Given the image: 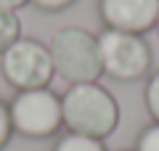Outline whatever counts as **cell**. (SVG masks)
I'll return each instance as SVG.
<instances>
[{"instance_id": "cell-9", "label": "cell", "mask_w": 159, "mask_h": 151, "mask_svg": "<svg viewBox=\"0 0 159 151\" xmlns=\"http://www.w3.org/2000/svg\"><path fill=\"white\" fill-rule=\"evenodd\" d=\"M135 151H159V122H151L138 133Z\"/></svg>"}, {"instance_id": "cell-10", "label": "cell", "mask_w": 159, "mask_h": 151, "mask_svg": "<svg viewBox=\"0 0 159 151\" xmlns=\"http://www.w3.org/2000/svg\"><path fill=\"white\" fill-rule=\"evenodd\" d=\"M146 109L154 122H159V72L151 74V80L146 85Z\"/></svg>"}, {"instance_id": "cell-6", "label": "cell", "mask_w": 159, "mask_h": 151, "mask_svg": "<svg viewBox=\"0 0 159 151\" xmlns=\"http://www.w3.org/2000/svg\"><path fill=\"white\" fill-rule=\"evenodd\" d=\"M98 16L106 29L143 34L159 21V0H98Z\"/></svg>"}, {"instance_id": "cell-1", "label": "cell", "mask_w": 159, "mask_h": 151, "mask_svg": "<svg viewBox=\"0 0 159 151\" xmlns=\"http://www.w3.org/2000/svg\"><path fill=\"white\" fill-rule=\"evenodd\" d=\"M61 114L66 133L88 135V138H109L119 125L117 98L98 82L69 85L61 95Z\"/></svg>"}, {"instance_id": "cell-3", "label": "cell", "mask_w": 159, "mask_h": 151, "mask_svg": "<svg viewBox=\"0 0 159 151\" xmlns=\"http://www.w3.org/2000/svg\"><path fill=\"white\" fill-rule=\"evenodd\" d=\"M8 112H11L13 133L32 140L53 138L58 133V127H64L61 98L51 88L19 90L13 95V101L8 103Z\"/></svg>"}, {"instance_id": "cell-13", "label": "cell", "mask_w": 159, "mask_h": 151, "mask_svg": "<svg viewBox=\"0 0 159 151\" xmlns=\"http://www.w3.org/2000/svg\"><path fill=\"white\" fill-rule=\"evenodd\" d=\"M29 0H0V8H6V11H19V8H24Z\"/></svg>"}, {"instance_id": "cell-4", "label": "cell", "mask_w": 159, "mask_h": 151, "mask_svg": "<svg viewBox=\"0 0 159 151\" xmlns=\"http://www.w3.org/2000/svg\"><path fill=\"white\" fill-rule=\"evenodd\" d=\"M98 50L103 74L119 82H135L151 69V48L143 34L103 29L98 34Z\"/></svg>"}, {"instance_id": "cell-2", "label": "cell", "mask_w": 159, "mask_h": 151, "mask_svg": "<svg viewBox=\"0 0 159 151\" xmlns=\"http://www.w3.org/2000/svg\"><path fill=\"white\" fill-rule=\"evenodd\" d=\"M53 72L69 85L98 82L103 74L98 37L82 27H64L48 43Z\"/></svg>"}, {"instance_id": "cell-15", "label": "cell", "mask_w": 159, "mask_h": 151, "mask_svg": "<svg viewBox=\"0 0 159 151\" xmlns=\"http://www.w3.org/2000/svg\"><path fill=\"white\" fill-rule=\"evenodd\" d=\"M122 151H130V149H122ZM133 151H135V149H133Z\"/></svg>"}, {"instance_id": "cell-5", "label": "cell", "mask_w": 159, "mask_h": 151, "mask_svg": "<svg viewBox=\"0 0 159 151\" xmlns=\"http://www.w3.org/2000/svg\"><path fill=\"white\" fill-rule=\"evenodd\" d=\"M0 72L6 82L16 90H37L48 88L53 80V61L48 45L40 40L21 37L0 56Z\"/></svg>"}, {"instance_id": "cell-14", "label": "cell", "mask_w": 159, "mask_h": 151, "mask_svg": "<svg viewBox=\"0 0 159 151\" xmlns=\"http://www.w3.org/2000/svg\"><path fill=\"white\" fill-rule=\"evenodd\" d=\"M154 29H157V34H159V21H157V27H154Z\"/></svg>"}, {"instance_id": "cell-8", "label": "cell", "mask_w": 159, "mask_h": 151, "mask_svg": "<svg viewBox=\"0 0 159 151\" xmlns=\"http://www.w3.org/2000/svg\"><path fill=\"white\" fill-rule=\"evenodd\" d=\"M53 151H106L103 140L98 138H88V135H77V133H66L53 143Z\"/></svg>"}, {"instance_id": "cell-11", "label": "cell", "mask_w": 159, "mask_h": 151, "mask_svg": "<svg viewBox=\"0 0 159 151\" xmlns=\"http://www.w3.org/2000/svg\"><path fill=\"white\" fill-rule=\"evenodd\" d=\"M13 135V125H11V112H8V103L0 98V151L8 146Z\"/></svg>"}, {"instance_id": "cell-7", "label": "cell", "mask_w": 159, "mask_h": 151, "mask_svg": "<svg viewBox=\"0 0 159 151\" xmlns=\"http://www.w3.org/2000/svg\"><path fill=\"white\" fill-rule=\"evenodd\" d=\"M16 40H21V19L16 16V11L0 8V56H3Z\"/></svg>"}, {"instance_id": "cell-12", "label": "cell", "mask_w": 159, "mask_h": 151, "mask_svg": "<svg viewBox=\"0 0 159 151\" xmlns=\"http://www.w3.org/2000/svg\"><path fill=\"white\" fill-rule=\"evenodd\" d=\"M29 3H34L40 11L58 13V11H66V8L72 6V3H77V0H29Z\"/></svg>"}]
</instances>
